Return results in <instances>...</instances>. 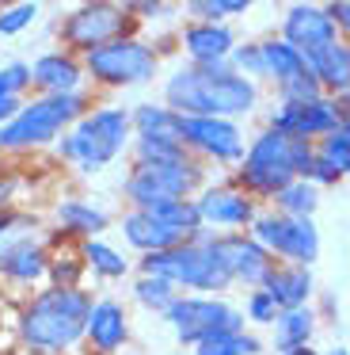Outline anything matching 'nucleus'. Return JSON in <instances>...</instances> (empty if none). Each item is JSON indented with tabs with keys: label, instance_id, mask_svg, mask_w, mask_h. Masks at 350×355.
Segmentation results:
<instances>
[{
	"label": "nucleus",
	"instance_id": "nucleus-13",
	"mask_svg": "<svg viewBox=\"0 0 350 355\" xmlns=\"http://www.w3.org/2000/svg\"><path fill=\"white\" fill-rule=\"evenodd\" d=\"M198 214H202V225L205 233L210 230H221V233H248L251 222L259 218L263 202H255L251 195H243L232 180H217V184H205L198 191Z\"/></svg>",
	"mask_w": 350,
	"mask_h": 355
},
{
	"label": "nucleus",
	"instance_id": "nucleus-37",
	"mask_svg": "<svg viewBox=\"0 0 350 355\" xmlns=\"http://www.w3.org/2000/svg\"><path fill=\"white\" fill-rule=\"evenodd\" d=\"M240 309H243V321H248V324H266V329H270V324L278 321V313H282L263 286L243 294V306H240Z\"/></svg>",
	"mask_w": 350,
	"mask_h": 355
},
{
	"label": "nucleus",
	"instance_id": "nucleus-25",
	"mask_svg": "<svg viewBox=\"0 0 350 355\" xmlns=\"http://www.w3.org/2000/svg\"><path fill=\"white\" fill-rule=\"evenodd\" d=\"M57 225L68 233L73 241H95L99 233L111 225V214L99 210L95 202H84V199H61L57 210H53Z\"/></svg>",
	"mask_w": 350,
	"mask_h": 355
},
{
	"label": "nucleus",
	"instance_id": "nucleus-6",
	"mask_svg": "<svg viewBox=\"0 0 350 355\" xmlns=\"http://www.w3.org/2000/svg\"><path fill=\"white\" fill-rule=\"evenodd\" d=\"M228 180H232L243 195H251L255 202H270L282 187H289L297 180L293 161H289V138H282L270 126H259L248 138L243 161L236 164V172Z\"/></svg>",
	"mask_w": 350,
	"mask_h": 355
},
{
	"label": "nucleus",
	"instance_id": "nucleus-22",
	"mask_svg": "<svg viewBox=\"0 0 350 355\" xmlns=\"http://www.w3.org/2000/svg\"><path fill=\"white\" fill-rule=\"evenodd\" d=\"M122 237H126V245L133 248L137 256L164 252V248H175V245L187 241V237H179L175 230L160 225L149 210H126V214H122Z\"/></svg>",
	"mask_w": 350,
	"mask_h": 355
},
{
	"label": "nucleus",
	"instance_id": "nucleus-33",
	"mask_svg": "<svg viewBox=\"0 0 350 355\" xmlns=\"http://www.w3.org/2000/svg\"><path fill=\"white\" fill-rule=\"evenodd\" d=\"M251 4L248 0H190L187 16L190 24H228L236 16H248Z\"/></svg>",
	"mask_w": 350,
	"mask_h": 355
},
{
	"label": "nucleus",
	"instance_id": "nucleus-21",
	"mask_svg": "<svg viewBox=\"0 0 350 355\" xmlns=\"http://www.w3.org/2000/svg\"><path fill=\"white\" fill-rule=\"evenodd\" d=\"M263 291L274 298L278 309H301V306H312V298H316V275H312V268L274 263V271L266 275Z\"/></svg>",
	"mask_w": 350,
	"mask_h": 355
},
{
	"label": "nucleus",
	"instance_id": "nucleus-44",
	"mask_svg": "<svg viewBox=\"0 0 350 355\" xmlns=\"http://www.w3.org/2000/svg\"><path fill=\"white\" fill-rule=\"evenodd\" d=\"M282 355H324V352H316V347H297V352H282Z\"/></svg>",
	"mask_w": 350,
	"mask_h": 355
},
{
	"label": "nucleus",
	"instance_id": "nucleus-2",
	"mask_svg": "<svg viewBox=\"0 0 350 355\" xmlns=\"http://www.w3.org/2000/svg\"><path fill=\"white\" fill-rule=\"evenodd\" d=\"M95 306L84 286H46L23 306L19 340L35 352H68L84 340V324Z\"/></svg>",
	"mask_w": 350,
	"mask_h": 355
},
{
	"label": "nucleus",
	"instance_id": "nucleus-31",
	"mask_svg": "<svg viewBox=\"0 0 350 355\" xmlns=\"http://www.w3.org/2000/svg\"><path fill=\"white\" fill-rule=\"evenodd\" d=\"M133 298L141 309H149V313L164 317L167 309H172V302L179 298V291H175L167 279H156V275H137L133 279Z\"/></svg>",
	"mask_w": 350,
	"mask_h": 355
},
{
	"label": "nucleus",
	"instance_id": "nucleus-5",
	"mask_svg": "<svg viewBox=\"0 0 350 355\" xmlns=\"http://www.w3.org/2000/svg\"><path fill=\"white\" fill-rule=\"evenodd\" d=\"M129 138H133V123H129L126 107H95L80 119L68 134H61L57 153L61 161L76 164L80 172H99L122 157L129 149Z\"/></svg>",
	"mask_w": 350,
	"mask_h": 355
},
{
	"label": "nucleus",
	"instance_id": "nucleus-30",
	"mask_svg": "<svg viewBox=\"0 0 350 355\" xmlns=\"http://www.w3.org/2000/svg\"><path fill=\"white\" fill-rule=\"evenodd\" d=\"M263 340L251 329H236V332H213V336L198 340L194 355H259Z\"/></svg>",
	"mask_w": 350,
	"mask_h": 355
},
{
	"label": "nucleus",
	"instance_id": "nucleus-8",
	"mask_svg": "<svg viewBox=\"0 0 350 355\" xmlns=\"http://www.w3.org/2000/svg\"><path fill=\"white\" fill-rule=\"evenodd\" d=\"M133 31H137L133 8H129V4H107V0L73 8L57 27L61 46L76 58L91 54V50H99V46H111V42H118V39H133Z\"/></svg>",
	"mask_w": 350,
	"mask_h": 355
},
{
	"label": "nucleus",
	"instance_id": "nucleus-45",
	"mask_svg": "<svg viewBox=\"0 0 350 355\" xmlns=\"http://www.w3.org/2000/svg\"><path fill=\"white\" fill-rule=\"evenodd\" d=\"M324 355H350L347 347H331V352H324Z\"/></svg>",
	"mask_w": 350,
	"mask_h": 355
},
{
	"label": "nucleus",
	"instance_id": "nucleus-34",
	"mask_svg": "<svg viewBox=\"0 0 350 355\" xmlns=\"http://www.w3.org/2000/svg\"><path fill=\"white\" fill-rule=\"evenodd\" d=\"M129 157L133 164H175V161H187V149L179 141H160V138H133L129 141Z\"/></svg>",
	"mask_w": 350,
	"mask_h": 355
},
{
	"label": "nucleus",
	"instance_id": "nucleus-42",
	"mask_svg": "<svg viewBox=\"0 0 350 355\" xmlns=\"http://www.w3.org/2000/svg\"><path fill=\"white\" fill-rule=\"evenodd\" d=\"M327 16H331L335 31H339V39L350 42V0H331V4H324Z\"/></svg>",
	"mask_w": 350,
	"mask_h": 355
},
{
	"label": "nucleus",
	"instance_id": "nucleus-43",
	"mask_svg": "<svg viewBox=\"0 0 350 355\" xmlns=\"http://www.w3.org/2000/svg\"><path fill=\"white\" fill-rule=\"evenodd\" d=\"M335 103H339V111H342V119H350V88L347 92H339V96H331Z\"/></svg>",
	"mask_w": 350,
	"mask_h": 355
},
{
	"label": "nucleus",
	"instance_id": "nucleus-36",
	"mask_svg": "<svg viewBox=\"0 0 350 355\" xmlns=\"http://www.w3.org/2000/svg\"><path fill=\"white\" fill-rule=\"evenodd\" d=\"M320 96H324V88L316 85V77H312L308 69H304L301 77H293V80L274 88V100L278 103H312V100H320Z\"/></svg>",
	"mask_w": 350,
	"mask_h": 355
},
{
	"label": "nucleus",
	"instance_id": "nucleus-19",
	"mask_svg": "<svg viewBox=\"0 0 350 355\" xmlns=\"http://www.w3.org/2000/svg\"><path fill=\"white\" fill-rule=\"evenodd\" d=\"M84 62L68 50H50V54L30 62V88H38V96H68L80 92L84 85Z\"/></svg>",
	"mask_w": 350,
	"mask_h": 355
},
{
	"label": "nucleus",
	"instance_id": "nucleus-11",
	"mask_svg": "<svg viewBox=\"0 0 350 355\" xmlns=\"http://www.w3.org/2000/svg\"><path fill=\"white\" fill-rule=\"evenodd\" d=\"M164 324H172L175 340L187 347H194L198 340L213 336V332L248 329L243 309L232 298H210V294H179L164 313Z\"/></svg>",
	"mask_w": 350,
	"mask_h": 355
},
{
	"label": "nucleus",
	"instance_id": "nucleus-26",
	"mask_svg": "<svg viewBox=\"0 0 350 355\" xmlns=\"http://www.w3.org/2000/svg\"><path fill=\"white\" fill-rule=\"evenodd\" d=\"M259 46H263V69H266L263 80H270L274 88L286 85V80H293V77H301V73L308 69V62H304L301 50H293L289 42H282L278 35H263Z\"/></svg>",
	"mask_w": 350,
	"mask_h": 355
},
{
	"label": "nucleus",
	"instance_id": "nucleus-3",
	"mask_svg": "<svg viewBox=\"0 0 350 355\" xmlns=\"http://www.w3.org/2000/svg\"><path fill=\"white\" fill-rule=\"evenodd\" d=\"M137 275L167 279L179 294H210V298H225L236 286L217 252V245H213V233L190 237L175 248H164V252L141 256L137 260Z\"/></svg>",
	"mask_w": 350,
	"mask_h": 355
},
{
	"label": "nucleus",
	"instance_id": "nucleus-10",
	"mask_svg": "<svg viewBox=\"0 0 350 355\" xmlns=\"http://www.w3.org/2000/svg\"><path fill=\"white\" fill-rule=\"evenodd\" d=\"M251 237L266 248L278 263H293V268H312L320 260V230L316 218H289L278 210L263 207L259 218L251 222Z\"/></svg>",
	"mask_w": 350,
	"mask_h": 355
},
{
	"label": "nucleus",
	"instance_id": "nucleus-40",
	"mask_svg": "<svg viewBox=\"0 0 350 355\" xmlns=\"http://www.w3.org/2000/svg\"><path fill=\"white\" fill-rule=\"evenodd\" d=\"M289 161H293L297 180H304L312 161H316V141H289Z\"/></svg>",
	"mask_w": 350,
	"mask_h": 355
},
{
	"label": "nucleus",
	"instance_id": "nucleus-27",
	"mask_svg": "<svg viewBox=\"0 0 350 355\" xmlns=\"http://www.w3.org/2000/svg\"><path fill=\"white\" fill-rule=\"evenodd\" d=\"M129 123H133V138H160V141H179L183 130V115H175L164 103H137L129 111Z\"/></svg>",
	"mask_w": 350,
	"mask_h": 355
},
{
	"label": "nucleus",
	"instance_id": "nucleus-38",
	"mask_svg": "<svg viewBox=\"0 0 350 355\" xmlns=\"http://www.w3.org/2000/svg\"><path fill=\"white\" fill-rule=\"evenodd\" d=\"M30 88V65L8 62L0 69V100H23V92Z\"/></svg>",
	"mask_w": 350,
	"mask_h": 355
},
{
	"label": "nucleus",
	"instance_id": "nucleus-24",
	"mask_svg": "<svg viewBox=\"0 0 350 355\" xmlns=\"http://www.w3.org/2000/svg\"><path fill=\"white\" fill-rule=\"evenodd\" d=\"M320 329V313L312 306L301 309H282L278 321L270 324V340H274V352H297V347H312V336Z\"/></svg>",
	"mask_w": 350,
	"mask_h": 355
},
{
	"label": "nucleus",
	"instance_id": "nucleus-20",
	"mask_svg": "<svg viewBox=\"0 0 350 355\" xmlns=\"http://www.w3.org/2000/svg\"><path fill=\"white\" fill-rule=\"evenodd\" d=\"M46 268H50V256H46V248L35 237H15L0 245V275L8 283L30 286L38 279H46Z\"/></svg>",
	"mask_w": 350,
	"mask_h": 355
},
{
	"label": "nucleus",
	"instance_id": "nucleus-32",
	"mask_svg": "<svg viewBox=\"0 0 350 355\" xmlns=\"http://www.w3.org/2000/svg\"><path fill=\"white\" fill-rule=\"evenodd\" d=\"M316 153H320V161H327L342 180L350 176V119H342L331 134H324V138L316 141Z\"/></svg>",
	"mask_w": 350,
	"mask_h": 355
},
{
	"label": "nucleus",
	"instance_id": "nucleus-16",
	"mask_svg": "<svg viewBox=\"0 0 350 355\" xmlns=\"http://www.w3.org/2000/svg\"><path fill=\"white\" fill-rule=\"evenodd\" d=\"M278 39L289 42L293 50H301V54L308 58V54H316L320 46H327V42L339 39V31H335V24H331V16H327L324 4L297 0V4H289V8L282 12Z\"/></svg>",
	"mask_w": 350,
	"mask_h": 355
},
{
	"label": "nucleus",
	"instance_id": "nucleus-12",
	"mask_svg": "<svg viewBox=\"0 0 350 355\" xmlns=\"http://www.w3.org/2000/svg\"><path fill=\"white\" fill-rule=\"evenodd\" d=\"M183 149L205 168H232L248 153V134L236 119H183Z\"/></svg>",
	"mask_w": 350,
	"mask_h": 355
},
{
	"label": "nucleus",
	"instance_id": "nucleus-9",
	"mask_svg": "<svg viewBox=\"0 0 350 355\" xmlns=\"http://www.w3.org/2000/svg\"><path fill=\"white\" fill-rule=\"evenodd\" d=\"M84 73L103 88H141L160 77V50L145 39H118L80 58Z\"/></svg>",
	"mask_w": 350,
	"mask_h": 355
},
{
	"label": "nucleus",
	"instance_id": "nucleus-7",
	"mask_svg": "<svg viewBox=\"0 0 350 355\" xmlns=\"http://www.w3.org/2000/svg\"><path fill=\"white\" fill-rule=\"evenodd\" d=\"M205 184H210V168L187 157L175 164H129L122 195H126L129 210H149L167 199H198Z\"/></svg>",
	"mask_w": 350,
	"mask_h": 355
},
{
	"label": "nucleus",
	"instance_id": "nucleus-14",
	"mask_svg": "<svg viewBox=\"0 0 350 355\" xmlns=\"http://www.w3.org/2000/svg\"><path fill=\"white\" fill-rule=\"evenodd\" d=\"M342 123V111L331 96H320L312 103H274L263 126L278 130L289 141H320Z\"/></svg>",
	"mask_w": 350,
	"mask_h": 355
},
{
	"label": "nucleus",
	"instance_id": "nucleus-41",
	"mask_svg": "<svg viewBox=\"0 0 350 355\" xmlns=\"http://www.w3.org/2000/svg\"><path fill=\"white\" fill-rule=\"evenodd\" d=\"M35 225V218L30 214H15V210H0V245L4 241H15L12 230H30Z\"/></svg>",
	"mask_w": 350,
	"mask_h": 355
},
{
	"label": "nucleus",
	"instance_id": "nucleus-29",
	"mask_svg": "<svg viewBox=\"0 0 350 355\" xmlns=\"http://www.w3.org/2000/svg\"><path fill=\"white\" fill-rule=\"evenodd\" d=\"M320 195H324V191H320V187H312L308 180H293V184L282 187V191L270 199V210L289 214V218H316Z\"/></svg>",
	"mask_w": 350,
	"mask_h": 355
},
{
	"label": "nucleus",
	"instance_id": "nucleus-39",
	"mask_svg": "<svg viewBox=\"0 0 350 355\" xmlns=\"http://www.w3.org/2000/svg\"><path fill=\"white\" fill-rule=\"evenodd\" d=\"M38 19V4H12V8H0V35L12 39V35L27 31Z\"/></svg>",
	"mask_w": 350,
	"mask_h": 355
},
{
	"label": "nucleus",
	"instance_id": "nucleus-35",
	"mask_svg": "<svg viewBox=\"0 0 350 355\" xmlns=\"http://www.w3.org/2000/svg\"><path fill=\"white\" fill-rule=\"evenodd\" d=\"M228 65H232L240 77L248 80H263L266 69H263V46H259V39H240V46L232 50V58H228Z\"/></svg>",
	"mask_w": 350,
	"mask_h": 355
},
{
	"label": "nucleus",
	"instance_id": "nucleus-23",
	"mask_svg": "<svg viewBox=\"0 0 350 355\" xmlns=\"http://www.w3.org/2000/svg\"><path fill=\"white\" fill-rule=\"evenodd\" d=\"M304 62H308V73L316 77V85L324 88V96H339L350 88V42L347 39L327 42Z\"/></svg>",
	"mask_w": 350,
	"mask_h": 355
},
{
	"label": "nucleus",
	"instance_id": "nucleus-28",
	"mask_svg": "<svg viewBox=\"0 0 350 355\" xmlns=\"http://www.w3.org/2000/svg\"><path fill=\"white\" fill-rule=\"evenodd\" d=\"M80 260H84V268H91V275H99V279H126L129 268H133V263H129L114 245H107L103 237L80 241Z\"/></svg>",
	"mask_w": 350,
	"mask_h": 355
},
{
	"label": "nucleus",
	"instance_id": "nucleus-1",
	"mask_svg": "<svg viewBox=\"0 0 350 355\" xmlns=\"http://www.w3.org/2000/svg\"><path fill=\"white\" fill-rule=\"evenodd\" d=\"M164 107L183 119H248L263 103V85L240 77L228 62L179 65L164 80Z\"/></svg>",
	"mask_w": 350,
	"mask_h": 355
},
{
	"label": "nucleus",
	"instance_id": "nucleus-18",
	"mask_svg": "<svg viewBox=\"0 0 350 355\" xmlns=\"http://www.w3.org/2000/svg\"><path fill=\"white\" fill-rule=\"evenodd\" d=\"M129 340V317H126V306L114 298H99L88 313V324H84V344L88 352L95 355H114L122 352Z\"/></svg>",
	"mask_w": 350,
	"mask_h": 355
},
{
	"label": "nucleus",
	"instance_id": "nucleus-15",
	"mask_svg": "<svg viewBox=\"0 0 350 355\" xmlns=\"http://www.w3.org/2000/svg\"><path fill=\"white\" fill-rule=\"evenodd\" d=\"M213 245H217L232 283L243 286V291H259L266 283V275L274 271V263H278L251 233H213Z\"/></svg>",
	"mask_w": 350,
	"mask_h": 355
},
{
	"label": "nucleus",
	"instance_id": "nucleus-17",
	"mask_svg": "<svg viewBox=\"0 0 350 355\" xmlns=\"http://www.w3.org/2000/svg\"><path fill=\"white\" fill-rule=\"evenodd\" d=\"M240 46V35L232 24H183L179 50L187 54V65H217L228 62L232 50Z\"/></svg>",
	"mask_w": 350,
	"mask_h": 355
},
{
	"label": "nucleus",
	"instance_id": "nucleus-4",
	"mask_svg": "<svg viewBox=\"0 0 350 355\" xmlns=\"http://www.w3.org/2000/svg\"><path fill=\"white\" fill-rule=\"evenodd\" d=\"M91 107L88 92H68V96H38L27 100L23 111L8 126H0V153H27L42 149L53 138L68 134Z\"/></svg>",
	"mask_w": 350,
	"mask_h": 355
}]
</instances>
